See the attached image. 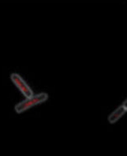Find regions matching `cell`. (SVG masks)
Listing matches in <instances>:
<instances>
[{
  "label": "cell",
  "instance_id": "obj_3",
  "mask_svg": "<svg viewBox=\"0 0 127 156\" xmlns=\"http://www.w3.org/2000/svg\"><path fill=\"white\" fill-rule=\"evenodd\" d=\"M126 102L127 100L125 99L122 105L119 106L118 108H116L115 111L112 112L109 115V116H108V122H110L111 124L116 123L117 121H119V119H120L121 117H122V116H124V114L127 111Z\"/></svg>",
  "mask_w": 127,
  "mask_h": 156
},
{
  "label": "cell",
  "instance_id": "obj_1",
  "mask_svg": "<svg viewBox=\"0 0 127 156\" xmlns=\"http://www.w3.org/2000/svg\"><path fill=\"white\" fill-rule=\"evenodd\" d=\"M49 98V95L46 93H41V94H37L36 95L31 96V98H27L25 100H23L19 103H17V105L15 106V111L18 114H21L31 108L34 106L39 105L41 104L45 101H47Z\"/></svg>",
  "mask_w": 127,
  "mask_h": 156
},
{
  "label": "cell",
  "instance_id": "obj_2",
  "mask_svg": "<svg viewBox=\"0 0 127 156\" xmlns=\"http://www.w3.org/2000/svg\"><path fill=\"white\" fill-rule=\"evenodd\" d=\"M10 78H11L12 83L17 86V88L22 92V94L26 97V98H31V96L34 95L33 91L31 90V88L29 87L28 84L24 81V80L20 76L19 74H17V73H12V74H11Z\"/></svg>",
  "mask_w": 127,
  "mask_h": 156
}]
</instances>
